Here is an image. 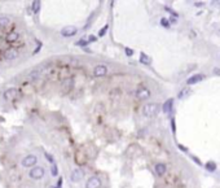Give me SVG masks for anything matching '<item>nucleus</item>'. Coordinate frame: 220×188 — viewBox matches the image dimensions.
Wrapping results in <instances>:
<instances>
[{
  "label": "nucleus",
  "mask_w": 220,
  "mask_h": 188,
  "mask_svg": "<svg viewBox=\"0 0 220 188\" xmlns=\"http://www.w3.org/2000/svg\"><path fill=\"white\" fill-rule=\"evenodd\" d=\"M158 112H159V107H158V104H154V103L146 104L143 108V114L145 117H148V118L155 117L157 114H158Z\"/></svg>",
  "instance_id": "nucleus-1"
},
{
  "label": "nucleus",
  "mask_w": 220,
  "mask_h": 188,
  "mask_svg": "<svg viewBox=\"0 0 220 188\" xmlns=\"http://www.w3.org/2000/svg\"><path fill=\"white\" fill-rule=\"evenodd\" d=\"M36 162H38V158H36V156H34V154H29V156H26L25 158L22 160V166L23 167H33V166H35L36 165Z\"/></svg>",
  "instance_id": "nucleus-2"
},
{
  "label": "nucleus",
  "mask_w": 220,
  "mask_h": 188,
  "mask_svg": "<svg viewBox=\"0 0 220 188\" xmlns=\"http://www.w3.org/2000/svg\"><path fill=\"white\" fill-rule=\"evenodd\" d=\"M29 175H30V178H33V179H42L44 177V169L40 166H35L30 170Z\"/></svg>",
  "instance_id": "nucleus-3"
},
{
  "label": "nucleus",
  "mask_w": 220,
  "mask_h": 188,
  "mask_svg": "<svg viewBox=\"0 0 220 188\" xmlns=\"http://www.w3.org/2000/svg\"><path fill=\"white\" fill-rule=\"evenodd\" d=\"M135 93H136V97L140 100L149 99V96H150V91H149V88H146V87H140Z\"/></svg>",
  "instance_id": "nucleus-4"
},
{
  "label": "nucleus",
  "mask_w": 220,
  "mask_h": 188,
  "mask_svg": "<svg viewBox=\"0 0 220 188\" xmlns=\"http://www.w3.org/2000/svg\"><path fill=\"white\" fill-rule=\"evenodd\" d=\"M18 95H19L18 90L8 88L7 91L4 92V99H5V100H14V99H17V97H18Z\"/></svg>",
  "instance_id": "nucleus-5"
},
{
  "label": "nucleus",
  "mask_w": 220,
  "mask_h": 188,
  "mask_svg": "<svg viewBox=\"0 0 220 188\" xmlns=\"http://www.w3.org/2000/svg\"><path fill=\"white\" fill-rule=\"evenodd\" d=\"M77 27L75 26H66L64 29L61 30V35L65 38H69V37H73V35L77 34Z\"/></svg>",
  "instance_id": "nucleus-6"
},
{
  "label": "nucleus",
  "mask_w": 220,
  "mask_h": 188,
  "mask_svg": "<svg viewBox=\"0 0 220 188\" xmlns=\"http://www.w3.org/2000/svg\"><path fill=\"white\" fill-rule=\"evenodd\" d=\"M85 187L87 188H100L101 187V179L99 177H91L88 179Z\"/></svg>",
  "instance_id": "nucleus-7"
},
{
  "label": "nucleus",
  "mask_w": 220,
  "mask_h": 188,
  "mask_svg": "<svg viewBox=\"0 0 220 188\" xmlns=\"http://www.w3.org/2000/svg\"><path fill=\"white\" fill-rule=\"evenodd\" d=\"M83 177H84V173H83V171H82L80 169H75V170H73V171H71L70 179H71V182L77 183V182L82 181V179H83Z\"/></svg>",
  "instance_id": "nucleus-8"
},
{
  "label": "nucleus",
  "mask_w": 220,
  "mask_h": 188,
  "mask_svg": "<svg viewBox=\"0 0 220 188\" xmlns=\"http://www.w3.org/2000/svg\"><path fill=\"white\" fill-rule=\"evenodd\" d=\"M108 73V68L105 65H97L93 69V75L95 77H104Z\"/></svg>",
  "instance_id": "nucleus-9"
},
{
  "label": "nucleus",
  "mask_w": 220,
  "mask_h": 188,
  "mask_svg": "<svg viewBox=\"0 0 220 188\" xmlns=\"http://www.w3.org/2000/svg\"><path fill=\"white\" fill-rule=\"evenodd\" d=\"M4 57H5L7 60H14V58L18 57V52L13 48H9L4 52Z\"/></svg>",
  "instance_id": "nucleus-10"
},
{
  "label": "nucleus",
  "mask_w": 220,
  "mask_h": 188,
  "mask_svg": "<svg viewBox=\"0 0 220 188\" xmlns=\"http://www.w3.org/2000/svg\"><path fill=\"white\" fill-rule=\"evenodd\" d=\"M203 78H205V77H203L202 74H194V75H192L189 79L187 81V84H189V86L190 84H195V83H198V82H201Z\"/></svg>",
  "instance_id": "nucleus-11"
},
{
  "label": "nucleus",
  "mask_w": 220,
  "mask_h": 188,
  "mask_svg": "<svg viewBox=\"0 0 220 188\" xmlns=\"http://www.w3.org/2000/svg\"><path fill=\"white\" fill-rule=\"evenodd\" d=\"M172 103H174V100L168 99L166 103L163 104V108L162 109H163V112L166 113V114H170V113H171V110H172Z\"/></svg>",
  "instance_id": "nucleus-12"
},
{
  "label": "nucleus",
  "mask_w": 220,
  "mask_h": 188,
  "mask_svg": "<svg viewBox=\"0 0 220 188\" xmlns=\"http://www.w3.org/2000/svg\"><path fill=\"white\" fill-rule=\"evenodd\" d=\"M166 165L164 163H157L155 165V173L158 175H163L164 173H166Z\"/></svg>",
  "instance_id": "nucleus-13"
},
{
  "label": "nucleus",
  "mask_w": 220,
  "mask_h": 188,
  "mask_svg": "<svg viewBox=\"0 0 220 188\" xmlns=\"http://www.w3.org/2000/svg\"><path fill=\"white\" fill-rule=\"evenodd\" d=\"M10 23V18L7 17V16H3V17H0V27H5Z\"/></svg>",
  "instance_id": "nucleus-14"
},
{
  "label": "nucleus",
  "mask_w": 220,
  "mask_h": 188,
  "mask_svg": "<svg viewBox=\"0 0 220 188\" xmlns=\"http://www.w3.org/2000/svg\"><path fill=\"white\" fill-rule=\"evenodd\" d=\"M17 39H18V34H17V33H10V34L7 37V42H8V43H12V42H16Z\"/></svg>",
  "instance_id": "nucleus-15"
},
{
  "label": "nucleus",
  "mask_w": 220,
  "mask_h": 188,
  "mask_svg": "<svg viewBox=\"0 0 220 188\" xmlns=\"http://www.w3.org/2000/svg\"><path fill=\"white\" fill-rule=\"evenodd\" d=\"M39 77H40V70H34V72L30 73V75H29V78H30L31 81H35Z\"/></svg>",
  "instance_id": "nucleus-16"
},
{
  "label": "nucleus",
  "mask_w": 220,
  "mask_h": 188,
  "mask_svg": "<svg viewBox=\"0 0 220 188\" xmlns=\"http://www.w3.org/2000/svg\"><path fill=\"white\" fill-rule=\"evenodd\" d=\"M141 62H143V64H149V62H150V58H149V56H146V54L145 53H141Z\"/></svg>",
  "instance_id": "nucleus-17"
},
{
  "label": "nucleus",
  "mask_w": 220,
  "mask_h": 188,
  "mask_svg": "<svg viewBox=\"0 0 220 188\" xmlns=\"http://www.w3.org/2000/svg\"><path fill=\"white\" fill-rule=\"evenodd\" d=\"M33 8H34V12L38 13L39 9H40V1H34L33 3Z\"/></svg>",
  "instance_id": "nucleus-18"
},
{
  "label": "nucleus",
  "mask_w": 220,
  "mask_h": 188,
  "mask_svg": "<svg viewBox=\"0 0 220 188\" xmlns=\"http://www.w3.org/2000/svg\"><path fill=\"white\" fill-rule=\"evenodd\" d=\"M206 167H207V170H210V171H215V169H216V166H215L214 162H209L206 165Z\"/></svg>",
  "instance_id": "nucleus-19"
},
{
  "label": "nucleus",
  "mask_w": 220,
  "mask_h": 188,
  "mask_svg": "<svg viewBox=\"0 0 220 188\" xmlns=\"http://www.w3.org/2000/svg\"><path fill=\"white\" fill-rule=\"evenodd\" d=\"M108 29H109V26H108V25H105V26L103 27V29H101V30H100V33H99V37H104V35H105V34H106V31H108Z\"/></svg>",
  "instance_id": "nucleus-20"
},
{
  "label": "nucleus",
  "mask_w": 220,
  "mask_h": 188,
  "mask_svg": "<svg viewBox=\"0 0 220 188\" xmlns=\"http://www.w3.org/2000/svg\"><path fill=\"white\" fill-rule=\"evenodd\" d=\"M52 175H53V177H56V175H57V167H56L54 163H53V166H52Z\"/></svg>",
  "instance_id": "nucleus-21"
},
{
  "label": "nucleus",
  "mask_w": 220,
  "mask_h": 188,
  "mask_svg": "<svg viewBox=\"0 0 220 188\" xmlns=\"http://www.w3.org/2000/svg\"><path fill=\"white\" fill-rule=\"evenodd\" d=\"M161 23H162V25H163L164 27H168V26H170V22H168V21H166V19H164V18L162 19V21H161Z\"/></svg>",
  "instance_id": "nucleus-22"
},
{
  "label": "nucleus",
  "mask_w": 220,
  "mask_h": 188,
  "mask_svg": "<svg viewBox=\"0 0 220 188\" xmlns=\"http://www.w3.org/2000/svg\"><path fill=\"white\" fill-rule=\"evenodd\" d=\"M185 93H189V90H184V91H183L181 93H180V95H179V96H180V97H183L184 95H185Z\"/></svg>",
  "instance_id": "nucleus-23"
},
{
  "label": "nucleus",
  "mask_w": 220,
  "mask_h": 188,
  "mask_svg": "<svg viewBox=\"0 0 220 188\" xmlns=\"http://www.w3.org/2000/svg\"><path fill=\"white\" fill-rule=\"evenodd\" d=\"M45 157H47V158H48V160H49V161H51V162H52V163H53V158H52V157H51V156H49L48 153H45Z\"/></svg>",
  "instance_id": "nucleus-24"
},
{
  "label": "nucleus",
  "mask_w": 220,
  "mask_h": 188,
  "mask_svg": "<svg viewBox=\"0 0 220 188\" xmlns=\"http://www.w3.org/2000/svg\"><path fill=\"white\" fill-rule=\"evenodd\" d=\"M126 52H127V54H132V51L131 49H126Z\"/></svg>",
  "instance_id": "nucleus-25"
},
{
  "label": "nucleus",
  "mask_w": 220,
  "mask_h": 188,
  "mask_svg": "<svg viewBox=\"0 0 220 188\" xmlns=\"http://www.w3.org/2000/svg\"><path fill=\"white\" fill-rule=\"evenodd\" d=\"M195 5H197V7H202L203 3H195Z\"/></svg>",
  "instance_id": "nucleus-26"
}]
</instances>
